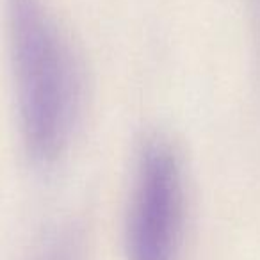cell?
I'll return each instance as SVG.
<instances>
[{
    "instance_id": "obj_1",
    "label": "cell",
    "mask_w": 260,
    "mask_h": 260,
    "mask_svg": "<svg viewBox=\"0 0 260 260\" xmlns=\"http://www.w3.org/2000/svg\"><path fill=\"white\" fill-rule=\"evenodd\" d=\"M9 45L27 152L50 164L70 145L82 107V73L45 0H8Z\"/></svg>"
},
{
    "instance_id": "obj_2",
    "label": "cell",
    "mask_w": 260,
    "mask_h": 260,
    "mask_svg": "<svg viewBox=\"0 0 260 260\" xmlns=\"http://www.w3.org/2000/svg\"><path fill=\"white\" fill-rule=\"evenodd\" d=\"M184 230V177L162 138L143 145L126 216L128 260H178Z\"/></svg>"
},
{
    "instance_id": "obj_3",
    "label": "cell",
    "mask_w": 260,
    "mask_h": 260,
    "mask_svg": "<svg viewBox=\"0 0 260 260\" xmlns=\"http://www.w3.org/2000/svg\"><path fill=\"white\" fill-rule=\"evenodd\" d=\"M43 260H75V256L72 253V246L61 241L48 248V251L43 255Z\"/></svg>"
},
{
    "instance_id": "obj_4",
    "label": "cell",
    "mask_w": 260,
    "mask_h": 260,
    "mask_svg": "<svg viewBox=\"0 0 260 260\" xmlns=\"http://www.w3.org/2000/svg\"><path fill=\"white\" fill-rule=\"evenodd\" d=\"M258 6H260V0H258Z\"/></svg>"
}]
</instances>
